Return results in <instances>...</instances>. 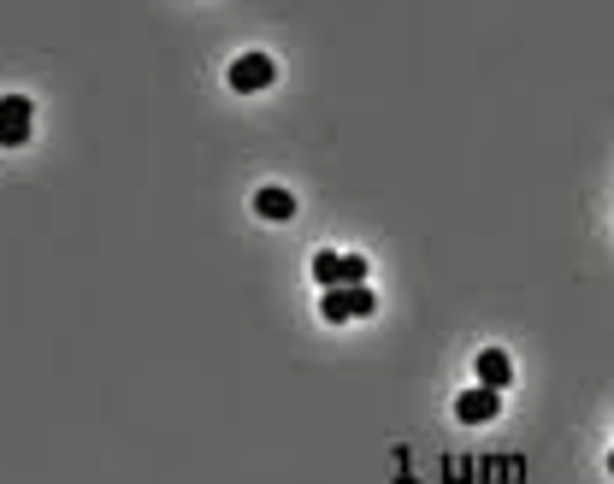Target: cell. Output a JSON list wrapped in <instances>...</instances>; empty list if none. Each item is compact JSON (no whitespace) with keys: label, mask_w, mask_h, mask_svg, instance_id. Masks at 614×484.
<instances>
[{"label":"cell","mask_w":614,"mask_h":484,"mask_svg":"<svg viewBox=\"0 0 614 484\" xmlns=\"http://www.w3.org/2000/svg\"><path fill=\"white\" fill-rule=\"evenodd\" d=\"M337 278H343L349 290H355V284H367V260H361V254H343V260H337ZM343 284H337V290H343Z\"/></svg>","instance_id":"ba28073f"},{"label":"cell","mask_w":614,"mask_h":484,"mask_svg":"<svg viewBox=\"0 0 614 484\" xmlns=\"http://www.w3.org/2000/svg\"><path fill=\"white\" fill-rule=\"evenodd\" d=\"M337 260H343V254H313V284H319V290H337V284H343V278H337Z\"/></svg>","instance_id":"52a82bcc"},{"label":"cell","mask_w":614,"mask_h":484,"mask_svg":"<svg viewBox=\"0 0 614 484\" xmlns=\"http://www.w3.org/2000/svg\"><path fill=\"white\" fill-rule=\"evenodd\" d=\"M272 77H278V65L266 60V54H243V60L231 65V89H237V95H260Z\"/></svg>","instance_id":"3957f363"},{"label":"cell","mask_w":614,"mask_h":484,"mask_svg":"<svg viewBox=\"0 0 614 484\" xmlns=\"http://www.w3.org/2000/svg\"><path fill=\"white\" fill-rule=\"evenodd\" d=\"M24 136H30V101L0 95V148H24Z\"/></svg>","instance_id":"7a4b0ae2"},{"label":"cell","mask_w":614,"mask_h":484,"mask_svg":"<svg viewBox=\"0 0 614 484\" xmlns=\"http://www.w3.org/2000/svg\"><path fill=\"white\" fill-rule=\"evenodd\" d=\"M496 408H502V390H461L455 396V420L461 425H485V420H496Z\"/></svg>","instance_id":"277c9868"},{"label":"cell","mask_w":614,"mask_h":484,"mask_svg":"<svg viewBox=\"0 0 614 484\" xmlns=\"http://www.w3.org/2000/svg\"><path fill=\"white\" fill-rule=\"evenodd\" d=\"M254 213H260V219H290V213H296V195L278 189V183H266V189L254 195Z\"/></svg>","instance_id":"8992f818"},{"label":"cell","mask_w":614,"mask_h":484,"mask_svg":"<svg viewBox=\"0 0 614 484\" xmlns=\"http://www.w3.org/2000/svg\"><path fill=\"white\" fill-rule=\"evenodd\" d=\"M609 473H614V455H609Z\"/></svg>","instance_id":"9c48e42d"},{"label":"cell","mask_w":614,"mask_h":484,"mask_svg":"<svg viewBox=\"0 0 614 484\" xmlns=\"http://www.w3.org/2000/svg\"><path fill=\"white\" fill-rule=\"evenodd\" d=\"M479 384L485 390H508L514 384V361L502 349H479Z\"/></svg>","instance_id":"5b68a950"},{"label":"cell","mask_w":614,"mask_h":484,"mask_svg":"<svg viewBox=\"0 0 614 484\" xmlns=\"http://www.w3.org/2000/svg\"><path fill=\"white\" fill-rule=\"evenodd\" d=\"M372 307H378V296H372L367 284H355V290L343 284V290H325L319 296V319L325 325H349V319H367Z\"/></svg>","instance_id":"6da1fadb"}]
</instances>
